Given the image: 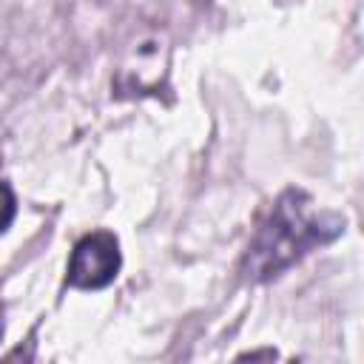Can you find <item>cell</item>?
<instances>
[{"label": "cell", "instance_id": "obj_3", "mask_svg": "<svg viewBox=\"0 0 364 364\" xmlns=\"http://www.w3.org/2000/svg\"><path fill=\"white\" fill-rule=\"evenodd\" d=\"M14 213H17V202H14V193H11V188H9L6 182H0V233H3V230L11 225Z\"/></svg>", "mask_w": 364, "mask_h": 364}, {"label": "cell", "instance_id": "obj_1", "mask_svg": "<svg viewBox=\"0 0 364 364\" xmlns=\"http://www.w3.org/2000/svg\"><path fill=\"white\" fill-rule=\"evenodd\" d=\"M324 239L330 236H321V222L307 216L304 205H296V193H287L276 205L270 225L259 230V239L250 247L253 270L259 276H270L290 264L296 256H301L310 245Z\"/></svg>", "mask_w": 364, "mask_h": 364}, {"label": "cell", "instance_id": "obj_2", "mask_svg": "<svg viewBox=\"0 0 364 364\" xmlns=\"http://www.w3.org/2000/svg\"><path fill=\"white\" fill-rule=\"evenodd\" d=\"M119 270V247L114 233L97 230L77 242L68 264V284L74 287H105Z\"/></svg>", "mask_w": 364, "mask_h": 364}]
</instances>
